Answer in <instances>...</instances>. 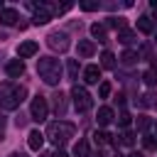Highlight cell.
Segmentation results:
<instances>
[{"mask_svg":"<svg viewBox=\"0 0 157 157\" xmlns=\"http://www.w3.org/2000/svg\"><path fill=\"white\" fill-rule=\"evenodd\" d=\"M155 20H157V15H155Z\"/></svg>","mask_w":157,"mask_h":157,"instance_id":"obj_39","label":"cell"},{"mask_svg":"<svg viewBox=\"0 0 157 157\" xmlns=\"http://www.w3.org/2000/svg\"><path fill=\"white\" fill-rule=\"evenodd\" d=\"M74 132H76V128H74L71 123H66V120H56V123H49V128H47V135H44V137H49V140L59 147V145L69 142V140L74 137Z\"/></svg>","mask_w":157,"mask_h":157,"instance_id":"obj_3","label":"cell"},{"mask_svg":"<svg viewBox=\"0 0 157 157\" xmlns=\"http://www.w3.org/2000/svg\"><path fill=\"white\" fill-rule=\"evenodd\" d=\"M83 81H86V83H98V81H101V66H96V64L86 66V69H83Z\"/></svg>","mask_w":157,"mask_h":157,"instance_id":"obj_10","label":"cell"},{"mask_svg":"<svg viewBox=\"0 0 157 157\" xmlns=\"http://www.w3.org/2000/svg\"><path fill=\"white\" fill-rule=\"evenodd\" d=\"M64 98H66V96H64V93H59V96H56V101H54V110H56L59 115H64V110H66V101H64Z\"/></svg>","mask_w":157,"mask_h":157,"instance_id":"obj_24","label":"cell"},{"mask_svg":"<svg viewBox=\"0 0 157 157\" xmlns=\"http://www.w3.org/2000/svg\"><path fill=\"white\" fill-rule=\"evenodd\" d=\"M27 145H29V150L39 152V150H42V145H44V135H42L39 130H32V132L27 135Z\"/></svg>","mask_w":157,"mask_h":157,"instance_id":"obj_12","label":"cell"},{"mask_svg":"<svg viewBox=\"0 0 157 157\" xmlns=\"http://www.w3.org/2000/svg\"><path fill=\"white\" fill-rule=\"evenodd\" d=\"M10 157H25V155H22V152H12Z\"/></svg>","mask_w":157,"mask_h":157,"instance_id":"obj_35","label":"cell"},{"mask_svg":"<svg viewBox=\"0 0 157 157\" xmlns=\"http://www.w3.org/2000/svg\"><path fill=\"white\" fill-rule=\"evenodd\" d=\"M37 74H39V78L47 86H56L61 81V64H59V59H54V56L37 59Z\"/></svg>","mask_w":157,"mask_h":157,"instance_id":"obj_2","label":"cell"},{"mask_svg":"<svg viewBox=\"0 0 157 157\" xmlns=\"http://www.w3.org/2000/svg\"><path fill=\"white\" fill-rule=\"evenodd\" d=\"M135 37H137V34H135L132 29H125V27L118 32V42H123V44H132V42H135Z\"/></svg>","mask_w":157,"mask_h":157,"instance_id":"obj_18","label":"cell"},{"mask_svg":"<svg viewBox=\"0 0 157 157\" xmlns=\"http://www.w3.org/2000/svg\"><path fill=\"white\" fill-rule=\"evenodd\" d=\"M71 98H74V108H76L78 113H86V110H91V105H93V96H91L83 86H78V83H74Z\"/></svg>","mask_w":157,"mask_h":157,"instance_id":"obj_4","label":"cell"},{"mask_svg":"<svg viewBox=\"0 0 157 157\" xmlns=\"http://www.w3.org/2000/svg\"><path fill=\"white\" fill-rule=\"evenodd\" d=\"M5 71H7L10 78H20V76L25 74V64H22V59H12V61H7Z\"/></svg>","mask_w":157,"mask_h":157,"instance_id":"obj_9","label":"cell"},{"mask_svg":"<svg viewBox=\"0 0 157 157\" xmlns=\"http://www.w3.org/2000/svg\"><path fill=\"white\" fill-rule=\"evenodd\" d=\"M74 155H76V157H88V142H86V140H78V142L74 145Z\"/></svg>","mask_w":157,"mask_h":157,"instance_id":"obj_22","label":"cell"},{"mask_svg":"<svg viewBox=\"0 0 157 157\" xmlns=\"http://www.w3.org/2000/svg\"><path fill=\"white\" fill-rule=\"evenodd\" d=\"M101 69H115V56H113V52H103V54H101Z\"/></svg>","mask_w":157,"mask_h":157,"instance_id":"obj_19","label":"cell"},{"mask_svg":"<svg viewBox=\"0 0 157 157\" xmlns=\"http://www.w3.org/2000/svg\"><path fill=\"white\" fill-rule=\"evenodd\" d=\"M96 157H105V155H103V152H98V155H96Z\"/></svg>","mask_w":157,"mask_h":157,"instance_id":"obj_36","label":"cell"},{"mask_svg":"<svg viewBox=\"0 0 157 157\" xmlns=\"http://www.w3.org/2000/svg\"><path fill=\"white\" fill-rule=\"evenodd\" d=\"M66 71H69V78H71V81H76V78H78V61H76V59H71V61L66 64Z\"/></svg>","mask_w":157,"mask_h":157,"instance_id":"obj_23","label":"cell"},{"mask_svg":"<svg viewBox=\"0 0 157 157\" xmlns=\"http://www.w3.org/2000/svg\"><path fill=\"white\" fill-rule=\"evenodd\" d=\"M2 135H5V115H0V140H2Z\"/></svg>","mask_w":157,"mask_h":157,"instance_id":"obj_33","label":"cell"},{"mask_svg":"<svg viewBox=\"0 0 157 157\" xmlns=\"http://www.w3.org/2000/svg\"><path fill=\"white\" fill-rule=\"evenodd\" d=\"M27 96V88L25 86H17L12 81H5L0 83V108L2 110H15Z\"/></svg>","mask_w":157,"mask_h":157,"instance_id":"obj_1","label":"cell"},{"mask_svg":"<svg viewBox=\"0 0 157 157\" xmlns=\"http://www.w3.org/2000/svg\"><path fill=\"white\" fill-rule=\"evenodd\" d=\"M0 22H2V25H15V22H17V10L5 7V10L0 12Z\"/></svg>","mask_w":157,"mask_h":157,"instance_id":"obj_15","label":"cell"},{"mask_svg":"<svg viewBox=\"0 0 157 157\" xmlns=\"http://www.w3.org/2000/svg\"><path fill=\"white\" fill-rule=\"evenodd\" d=\"M29 115H32V120H37V123H44V120L49 118V105H47V98H44V96H34V98H32V103H29Z\"/></svg>","mask_w":157,"mask_h":157,"instance_id":"obj_5","label":"cell"},{"mask_svg":"<svg viewBox=\"0 0 157 157\" xmlns=\"http://www.w3.org/2000/svg\"><path fill=\"white\" fill-rule=\"evenodd\" d=\"M93 142H96L98 147H103V145L113 142V135H108L105 130H96V132H93Z\"/></svg>","mask_w":157,"mask_h":157,"instance_id":"obj_16","label":"cell"},{"mask_svg":"<svg viewBox=\"0 0 157 157\" xmlns=\"http://www.w3.org/2000/svg\"><path fill=\"white\" fill-rule=\"evenodd\" d=\"M142 145H145V150H157V140L152 135H145L142 137Z\"/></svg>","mask_w":157,"mask_h":157,"instance_id":"obj_27","label":"cell"},{"mask_svg":"<svg viewBox=\"0 0 157 157\" xmlns=\"http://www.w3.org/2000/svg\"><path fill=\"white\" fill-rule=\"evenodd\" d=\"M110 91H113V86H110L108 81H103V83L98 86V96H101V98H108V96H110Z\"/></svg>","mask_w":157,"mask_h":157,"instance_id":"obj_26","label":"cell"},{"mask_svg":"<svg viewBox=\"0 0 157 157\" xmlns=\"http://www.w3.org/2000/svg\"><path fill=\"white\" fill-rule=\"evenodd\" d=\"M2 10H5V7H2V2H0V12H2Z\"/></svg>","mask_w":157,"mask_h":157,"instance_id":"obj_37","label":"cell"},{"mask_svg":"<svg viewBox=\"0 0 157 157\" xmlns=\"http://www.w3.org/2000/svg\"><path fill=\"white\" fill-rule=\"evenodd\" d=\"M137 128H140V130H147V128H150V118H147V115H140V118H137Z\"/></svg>","mask_w":157,"mask_h":157,"instance_id":"obj_29","label":"cell"},{"mask_svg":"<svg viewBox=\"0 0 157 157\" xmlns=\"http://www.w3.org/2000/svg\"><path fill=\"white\" fill-rule=\"evenodd\" d=\"M113 108H108V105H103V108H98V115H96V120H98V125L101 128H105V125H110L113 123Z\"/></svg>","mask_w":157,"mask_h":157,"instance_id":"obj_11","label":"cell"},{"mask_svg":"<svg viewBox=\"0 0 157 157\" xmlns=\"http://www.w3.org/2000/svg\"><path fill=\"white\" fill-rule=\"evenodd\" d=\"M108 25H110V27H118V32L123 29V20H120V17H108Z\"/></svg>","mask_w":157,"mask_h":157,"instance_id":"obj_30","label":"cell"},{"mask_svg":"<svg viewBox=\"0 0 157 157\" xmlns=\"http://www.w3.org/2000/svg\"><path fill=\"white\" fill-rule=\"evenodd\" d=\"M135 61H137V52H132V49L123 52V56H120V64H123V66H132Z\"/></svg>","mask_w":157,"mask_h":157,"instance_id":"obj_21","label":"cell"},{"mask_svg":"<svg viewBox=\"0 0 157 157\" xmlns=\"http://www.w3.org/2000/svg\"><path fill=\"white\" fill-rule=\"evenodd\" d=\"M128 157H142V152H130Z\"/></svg>","mask_w":157,"mask_h":157,"instance_id":"obj_34","label":"cell"},{"mask_svg":"<svg viewBox=\"0 0 157 157\" xmlns=\"http://www.w3.org/2000/svg\"><path fill=\"white\" fill-rule=\"evenodd\" d=\"M155 44H157V39H155Z\"/></svg>","mask_w":157,"mask_h":157,"instance_id":"obj_40","label":"cell"},{"mask_svg":"<svg viewBox=\"0 0 157 157\" xmlns=\"http://www.w3.org/2000/svg\"><path fill=\"white\" fill-rule=\"evenodd\" d=\"M115 157H123V155H120V152H115Z\"/></svg>","mask_w":157,"mask_h":157,"instance_id":"obj_38","label":"cell"},{"mask_svg":"<svg viewBox=\"0 0 157 157\" xmlns=\"http://www.w3.org/2000/svg\"><path fill=\"white\" fill-rule=\"evenodd\" d=\"M142 81H145L147 86H155V83H157V74H155V69H147V71L142 74Z\"/></svg>","mask_w":157,"mask_h":157,"instance_id":"obj_25","label":"cell"},{"mask_svg":"<svg viewBox=\"0 0 157 157\" xmlns=\"http://www.w3.org/2000/svg\"><path fill=\"white\" fill-rule=\"evenodd\" d=\"M118 125H120V128H128V125H130V113L123 110V113L118 115Z\"/></svg>","mask_w":157,"mask_h":157,"instance_id":"obj_28","label":"cell"},{"mask_svg":"<svg viewBox=\"0 0 157 157\" xmlns=\"http://www.w3.org/2000/svg\"><path fill=\"white\" fill-rule=\"evenodd\" d=\"M47 44H49L54 52H66L71 42H69V34H66V32H52V34L47 37Z\"/></svg>","mask_w":157,"mask_h":157,"instance_id":"obj_6","label":"cell"},{"mask_svg":"<svg viewBox=\"0 0 157 157\" xmlns=\"http://www.w3.org/2000/svg\"><path fill=\"white\" fill-rule=\"evenodd\" d=\"M91 34L98 39V42H108V34H105V25H91Z\"/></svg>","mask_w":157,"mask_h":157,"instance_id":"obj_17","label":"cell"},{"mask_svg":"<svg viewBox=\"0 0 157 157\" xmlns=\"http://www.w3.org/2000/svg\"><path fill=\"white\" fill-rule=\"evenodd\" d=\"M81 10L91 12V10H98V2H81Z\"/></svg>","mask_w":157,"mask_h":157,"instance_id":"obj_31","label":"cell"},{"mask_svg":"<svg viewBox=\"0 0 157 157\" xmlns=\"http://www.w3.org/2000/svg\"><path fill=\"white\" fill-rule=\"evenodd\" d=\"M37 52H39V44L32 42V39H27V42H22V44L17 47V56H20V59H29V56H34Z\"/></svg>","mask_w":157,"mask_h":157,"instance_id":"obj_7","label":"cell"},{"mask_svg":"<svg viewBox=\"0 0 157 157\" xmlns=\"http://www.w3.org/2000/svg\"><path fill=\"white\" fill-rule=\"evenodd\" d=\"M76 52H78V56H81V59H88V56H93L96 47H93V42H91V39H81V42H78V47H76Z\"/></svg>","mask_w":157,"mask_h":157,"instance_id":"obj_13","label":"cell"},{"mask_svg":"<svg viewBox=\"0 0 157 157\" xmlns=\"http://www.w3.org/2000/svg\"><path fill=\"white\" fill-rule=\"evenodd\" d=\"M49 157H69V155H66V152H64V150H54V152H52V155H49Z\"/></svg>","mask_w":157,"mask_h":157,"instance_id":"obj_32","label":"cell"},{"mask_svg":"<svg viewBox=\"0 0 157 157\" xmlns=\"http://www.w3.org/2000/svg\"><path fill=\"white\" fill-rule=\"evenodd\" d=\"M113 145H128V147H132L135 145V135L132 132H120L118 140H113Z\"/></svg>","mask_w":157,"mask_h":157,"instance_id":"obj_20","label":"cell"},{"mask_svg":"<svg viewBox=\"0 0 157 157\" xmlns=\"http://www.w3.org/2000/svg\"><path fill=\"white\" fill-rule=\"evenodd\" d=\"M137 29H140L142 34H152V29H155V22H152V17L142 15V17L137 20Z\"/></svg>","mask_w":157,"mask_h":157,"instance_id":"obj_14","label":"cell"},{"mask_svg":"<svg viewBox=\"0 0 157 157\" xmlns=\"http://www.w3.org/2000/svg\"><path fill=\"white\" fill-rule=\"evenodd\" d=\"M32 7H34V17H32L34 25H47V22L52 20V12H49L44 5H32Z\"/></svg>","mask_w":157,"mask_h":157,"instance_id":"obj_8","label":"cell"}]
</instances>
